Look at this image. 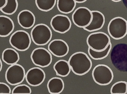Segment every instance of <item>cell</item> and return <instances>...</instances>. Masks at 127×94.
<instances>
[{
  "instance_id": "1",
  "label": "cell",
  "mask_w": 127,
  "mask_h": 94,
  "mask_svg": "<svg viewBox=\"0 0 127 94\" xmlns=\"http://www.w3.org/2000/svg\"><path fill=\"white\" fill-rule=\"evenodd\" d=\"M68 62L72 72L75 74L82 76L87 73L92 65L91 60L84 52H78L73 54Z\"/></svg>"
},
{
  "instance_id": "2",
  "label": "cell",
  "mask_w": 127,
  "mask_h": 94,
  "mask_svg": "<svg viewBox=\"0 0 127 94\" xmlns=\"http://www.w3.org/2000/svg\"><path fill=\"white\" fill-rule=\"evenodd\" d=\"M52 32L50 28L44 24L35 25L32 29L31 35L33 43L38 46H44L51 40Z\"/></svg>"
},
{
  "instance_id": "3",
  "label": "cell",
  "mask_w": 127,
  "mask_h": 94,
  "mask_svg": "<svg viewBox=\"0 0 127 94\" xmlns=\"http://www.w3.org/2000/svg\"><path fill=\"white\" fill-rule=\"evenodd\" d=\"M107 31L113 38L118 40L124 37L127 33V21L121 17H114L110 21Z\"/></svg>"
},
{
  "instance_id": "4",
  "label": "cell",
  "mask_w": 127,
  "mask_h": 94,
  "mask_svg": "<svg viewBox=\"0 0 127 94\" xmlns=\"http://www.w3.org/2000/svg\"><path fill=\"white\" fill-rule=\"evenodd\" d=\"M92 75L94 82L100 86H106L112 81L114 77L113 72L107 65L100 64L93 68Z\"/></svg>"
},
{
  "instance_id": "5",
  "label": "cell",
  "mask_w": 127,
  "mask_h": 94,
  "mask_svg": "<svg viewBox=\"0 0 127 94\" xmlns=\"http://www.w3.org/2000/svg\"><path fill=\"white\" fill-rule=\"evenodd\" d=\"M86 42L89 47L97 52L105 49L111 42L109 36L105 33L97 32L92 33L87 37Z\"/></svg>"
},
{
  "instance_id": "6",
  "label": "cell",
  "mask_w": 127,
  "mask_h": 94,
  "mask_svg": "<svg viewBox=\"0 0 127 94\" xmlns=\"http://www.w3.org/2000/svg\"><path fill=\"white\" fill-rule=\"evenodd\" d=\"M9 42L11 46L16 50L24 51L30 47L31 40L29 34L23 30H18L10 36Z\"/></svg>"
},
{
  "instance_id": "7",
  "label": "cell",
  "mask_w": 127,
  "mask_h": 94,
  "mask_svg": "<svg viewBox=\"0 0 127 94\" xmlns=\"http://www.w3.org/2000/svg\"><path fill=\"white\" fill-rule=\"evenodd\" d=\"M26 75L23 67L17 63L11 65L6 70L5 77L6 82L12 86L21 83L24 81Z\"/></svg>"
},
{
  "instance_id": "8",
  "label": "cell",
  "mask_w": 127,
  "mask_h": 94,
  "mask_svg": "<svg viewBox=\"0 0 127 94\" xmlns=\"http://www.w3.org/2000/svg\"><path fill=\"white\" fill-rule=\"evenodd\" d=\"M31 58L35 65L42 68L49 66L52 60L50 52L42 47L36 48L33 50L31 54Z\"/></svg>"
},
{
  "instance_id": "9",
  "label": "cell",
  "mask_w": 127,
  "mask_h": 94,
  "mask_svg": "<svg viewBox=\"0 0 127 94\" xmlns=\"http://www.w3.org/2000/svg\"><path fill=\"white\" fill-rule=\"evenodd\" d=\"M72 18L74 24L77 27L83 28L90 23L92 18L91 11L85 7H80L73 13Z\"/></svg>"
},
{
  "instance_id": "10",
  "label": "cell",
  "mask_w": 127,
  "mask_h": 94,
  "mask_svg": "<svg viewBox=\"0 0 127 94\" xmlns=\"http://www.w3.org/2000/svg\"><path fill=\"white\" fill-rule=\"evenodd\" d=\"M50 25L55 32L64 34L70 29L71 26V21L67 16L57 14L52 18Z\"/></svg>"
},
{
  "instance_id": "11",
  "label": "cell",
  "mask_w": 127,
  "mask_h": 94,
  "mask_svg": "<svg viewBox=\"0 0 127 94\" xmlns=\"http://www.w3.org/2000/svg\"><path fill=\"white\" fill-rule=\"evenodd\" d=\"M45 78V72L41 68L37 67L32 68L27 72L25 78L27 82L30 85L36 87L40 85Z\"/></svg>"
},
{
  "instance_id": "12",
  "label": "cell",
  "mask_w": 127,
  "mask_h": 94,
  "mask_svg": "<svg viewBox=\"0 0 127 94\" xmlns=\"http://www.w3.org/2000/svg\"><path fill=\"white\" fill-rule=\"evenodd\" d=\"M48 49L54 56L60 58L67 54L69 47L67 43L63 40L56 39L50 42L48 45Z\"/></svg>"
},
{
  "instance_id": "13",
  "label": "cell",
  "mask_w": 127,
  "mask_h": 94,
  "mask_svg": "<svg viewBox=\"0 0 127 94\" xmlns=\"http://www.w3.org/2000/svg\"><path fill=\"white\" fill-rule=\"evenodd\" d=\"M92 15V20L88 25L83 28L88 31L91 32L101 29L105 22V18L103 14L97 10L91 11Z\"/></svg>"
},
{
  "instance_id": "14",
  "label": "cell",
  "mask_w": 127,
  "mask_h": 94,
  "mask_svg": "<svg viewBox=\"0 0 127 94\" xmlns=\"http://www.w3.org/2000/svg\"><path fill=\"white\" fill-rule=\"evenodd\" d=\"M17 20L18 24L21 27L28 29L32 28L34 26L35 18L32 12L25 9L22 10L19 13Z\"/></svg>"
},
{
  "instance_id": "15",
  "label": "cell",
  "mask_w": 127,
  "mask_h": 94,
  "mask_svg": "<svg viewBox=\"0 0 127 94\" xmlns=\"http://www.w3.org/2000/svg\"><path fill=\"white\" fill-rule=\"evenodd\" d=\"M14 28L13 20L9 17L0 15V37L8 36L13 31Z\"/></svg>"
},
{
  "instance_id": "16",
  "label": "cell",
  "mask_w": 127,
  "mask_h": 94,
  "mask_svg": "<svg viewBox=\"0 0 127 94\" xmlns=\"http://www.w3.org/2000/svg\"><path fill=\"white\" fill-rule=\"evenodd\" d=\"M47 87L49 93L51 94H59L63 91L64 88V82L61 78L53 77L48 81Z\"/></svg>"
},
{
  "instance_id": "17",
  "label": "cell",
  "mask_w": 127,
  "mask_h": 94,
  "mask_svg": "<svg viewBox=\"0 0 127 94\" xmlns=\"http://www.w3.org/2000/svg\"><path fill=\"white\" fill-rule=\"evenodd\" d=\"M2 59L6 64L11 65L17 63L20 59L19 55L15 50L7 48L4 50L2 54Z\"/></svg>"
},
{
  "instance_id": "18",
  "label": "cell",
  "mask_w": 127,
  "mask_h": 94,
  "mask_svg": "<svg viewBox=\"0 0 127 94\" xmlns=\"http://www.w3.org/2000/svg\"><path fill=\"white\" fill-rule=\"evenodd\" d=\"M53 67L57 75L63 77L68 76L71 70L68 62L64 60L58 61L54 64Z\"/></svg>"
},
{
  "instance_id": "19",
  "label": "cell",
  "mask_w": 127,
  "mask_h": 94,
  "mask_svg": "<svg viewBox=\"0 0 127 94\" xmlns=\"http://www.w3.org/2000/svg\"><path fill=\"white\" fill-rule=\"evenodd\" d=\"M76 5L74 0H57V7L59 11L61 13L68 14L72 12Z\"/></svg>"
},
{
  "instance_id": "20",
  "label": "cell",
  "mask_w": 127,
  "mask_h": 94,
  "mask_svg": "<svg viewBox=\"0 0 127 94\" xmlns=\"http://www.w3.org/2000/svg\"><path fill=\"white\" fill-rule=\"evenodd\" d=\"M112 47L111 42L105 49L100 52L95 51L89 47L88 52L89 56L93 59L94 60H101L107 57Z\"/></svg>"
},
{
  "instance_id": "21",
  "label": "cell",
  "mask_w": 127,
  "mask_h": 94,
  "mask_svg": "<svg viewBox=\"0 0 127 94\" xmlns=\"http://www.w3.org/2000/svg\"><path fill=\"white\" fill-rule=\"evenodd\" d=\"M36 6L40 10L48 12L51 10L54 7L56 0H35Z\"/></svg>"
},
{
  "instance_id": "22",
  "label": "cell",
  "mask_w": 127,
  "mask_h": 94,
  "mask_svg": "<svg viewBox=\"0 0 127 94\" xmlns=\"http://www.w3.org/2000/svg\"><path fill=\"white\" fill-rule=\"evenodd\" d=\"M127 83L125 81L117 82L111 86V94H127Z\"/></svg>"
},
{
  "instance_id": "23",
  "label": "cell",
  "mask_w": 127,
  "mask_h": 94,
  "mask_svg": "<svg viewBox=\"0 0 127 94\" xmlns=\"http://www.w3.org/2000/svg\"><path fill=\"white\" fill-rule=\"evenodd\" d=\"M18 6L17 0H7L6 5L0 10L5 14L11 15L16 12Z\"/></svg>"
},
{
  "instance_id": "24",
  "label": "cell",
  "mask_w": 127,
  "mask_h": 94,
  "mask_svg": "<svg viewBox=\"0 0 127 94\" xmlns=\"http://www.w3.org/2000/svg\"><path fill=\"white\" fill-rule=\"evenodd\" d=\"M32 91L31 88L25 84L17 85L12 90V94H28L31 93Z\"/></svg>"
},
{
  "instance_id": "25",
  "label": "cell",
  "mask_w": 127,
  "mask_h": 94,
  "mask_svg": "<svg viewBox=\"0 0 127 94\" xmlns=\"http://www.w3.org/2000/svg\"><path fill=\"white\" fill-rule=\"evenodd\" d=\"M11 91L10 87L7 84L0 82V94H10Z\"/></svg>"
},
{
  "instance_id": "26",
  "label": "cell",
  "mask_w": 127,
  "mask_h": 94,
  "mask_svg": "<svg viewBox=\"0 0 127 94\" xmlns=\"http://www.w3.org/2000/svg\"><path fill=\"white\" fill-rule=\"evenodd\" d=\"M7 0H0V10L6 4Z\"/></svg>"
},
{
  "instance_id": "27",
  "label": "cell",
  "mask_w": 127,
  "mask_h": 94,
  "mask_svg": "<svg viewBox=\"0 0 127 94\" xmlns=\"http://www.w3.org/2000/svg\"><path fill=\"white\" fill-rule=\"evenodd\" d=\"M76 3H82L85 2L87 0H74Z\"/></svg>"
},
{
  "instance_id": "28",
  "label": "cell",
  "mask_w": 127,
  "mask_h": 94,
  "mask_svg": "<svg viewBox=\"0 0 127 94\" xmlns=\"http://www.w3.org/2000/svg\"><path fill=\"white\" fill-rule=\"evenodd\" d=\"M2 62L0 58V72L2 69Z\"/></svg>"
},
{
  "instance_id": "29",
  "label": "cell",
  "mask_w": 127,
  "mask_h": 94,
  "mask_svg": "<svg viewBox=\"0 0 127 94\" xmlns=\"http://www.w3.org/2000/svg\"><path fill=\"white\" fill-rule=\"evenodd\" d=\"M112 1L115 2H117L120 1L122 0H111Z\"/></svg>"
}]
</instances>
